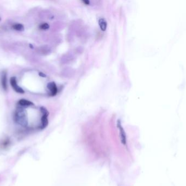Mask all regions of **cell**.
<instances>
[{"label":"cell","instance_id":"cell-1","mask_svg":"<svg viewBox=\"0 0 186 186\" xmlns=\"http://www.w3.org/2000/svg\"><path fill=\"white\" fill-rule=\"evenodd\" d=\"M14 120L15 122L23 127L27 126L28 120L25 110L22 108H18L14 114Z\"/></svg>","mask_w":186,"mask_h":186},{"label":"cell","instance_id":"cell-2","mask_svg":"<svg viewBox=\"0 0 186 186\" xmlns=\"http://www.w3.org/2000/svg\"><path fill=\"white\" fill-rule=\"evenodd\" d=\"M10 82L12 88L16 92L19 93H24V90L20 86H19L17 84V81H16V79L15 77H11L10 79Z\"/></svg>","mask_w":186,"mask_h":186},{"label":"cell","instance_id":"cell-3","mask_svg":"<svg viewBox=\"0 0 186 186\" xmlns=\"http://www.w3.org/2000/svg\"><path fill=\"white\" fill-rule=\"evenodd\" d=\"M47 89L49 90L50 91V95L52 96H54L57 94V92H58V89H57V87L56 85V83L54 82H49L47 84Z\"/></svg>","mask_w":186,"mask_h":186},{"label":"cell","instance_id":"cell-4","mask_svg":"<svg viewBox=\"0 0 186 186\" xmlns=\"http://www.w3.org/2000/svg\"><path fill=\"white\" fill-rule=\"evenodd\" d=\"M1 85L3 89L6 91L7 89H8V86H7V73L6 70H3L2 73Z\"/></svg>","mask_w":186,"mask_h":186},{"label":"cell","instance_id":"cell-5","mask_svg":"<svg viewBox=\"0 0 186 186\" xmlns=\"http://www.w3.org/2000/svg\"><path fill=\"white\" fill-rule=\"evenodd\" d=\"M18 104L22 106H29L34 105V104H33V103H32V102L25 99H20V101L18 102Z\"/></svg>","mask_w":186,"mask_h":186},{"label":"cell","instance_id":"cell-6","mask_svg":"<svg viewBox=\"0 0 186 186\" xmlns=\"http://www.w3.org/2000/svg\"><path fill=\"white\" fill-rule=\"evenodd\" d=\"M10 145V141L8 138H6L3 139L0 143V147L3 149H6Z\"/></svg>","mask_w":186,"mask_h":186},{"label":"cell","instance_id":"cell-7","mask_svg":"<svg viewBox=\"0 0 186 186\" xmlns=\"http://www.w3.org/2000/svg\"><path fill=\"white\" fill-rule=\"evenodd\" d=\"M99 24L101 30L103 31H105L106 30L107 26V21L105 20V19H104L103 18L100 19L99 20Z\"/></svg>","mask_w":186,"mask_h":186},{"label":"cell","instance_id":"cell-8","mask_svg":"<svg viewBox=\"0 0 186 186\" xmlns=\"http://www.w3.org/2000/svg\"><path fill=\"white\" fill-rule=\"evenodd\" d=\"M13 28L16 31H24V26L21 23H16L13 26Z\"/></svg>","mask_w":186,"mask_h":186},{"label":"cell","instance_id":"cell-9","mask_svg":"<svg viewBox=\"0 0 186 186\" xmlns=\"http://www.w3.org/2000/svg\"><path fill=\"white\" fill-rule=\"evenodd\" d=\"M50 27V26L47 23H44L40 26V28L41 30H47Z\"/></svg>","mask_w":186,"mask_h":186},{"label":"cell","instance_id":"cell-10","mask_svg":"<svg viewBox=\"0 0 186 186\" xmlns=\"http://www.w3.org/2000/svg\"><path fill=\"white\" fill-rule=\"evenodd\" d=\"M39 75L41 76V77H46V75H45L44 73H39Z\"/></svg>","mask_w":186,"mask_h":186},{"label":"cell","instance_id":"cell-11","mask_svg":"<svg viewBox=\"0 0 186 186\" xmlns=\"http://www.w3.org/2000/svg\"><path fill=\"white\" fill-rule=\"evenodd\" d=\"M83 2H84V3L86 4H89V1H83Z\"/></svg>","mask_w":186,"mask_h":186},{"label":"cell","instance_id":"cell-12","mask_svg":"<svg viewBox=\"0 0 186 186\" xmlns=\"http://www.w3.org/2000/svg\"><path fill=\"white\" fill-rule=\"evenodd\" d=\"M0 20H1V18H0Z\"/></svg>","mask_w":186,"mask_h":186}]
</instances>
